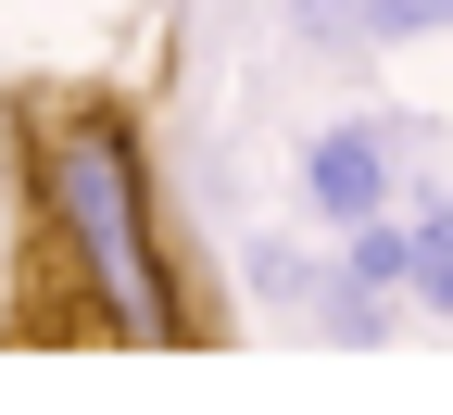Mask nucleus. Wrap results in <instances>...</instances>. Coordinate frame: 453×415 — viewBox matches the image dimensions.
<instances>
[{
	"label": "nucleus",
	"mask_w": 453,
	"mask_h": 415,
	"mask_svg": "<svg viewBox=\"0 0 453 415\" xmlns=\"http://www.w3.org/2000/svg\"><path fill=\"white\" fill-rule=\"evenodd\" d=\"M26 202L50 227V252H64V277H76V327L139 340V352L189 340V303H177V277H164V227H151V164L127 139V113H101V101L38 113Z\"/></svg>",
	"instance_id": "f257e3e1"
},
{
	"label": "nucleus",
	"mask_w": 453,
	"mask_h": 415,
	"mask_svg": "<svg viewBox=\"0 0 453 415\" xmlns=\"http://www.w3.org/2000/svg\"><path fill=\"white\" fill-rule=\"evenodd\" d=\"M303 202L327 214V227H365V214H390V127H327L315 151H303Z\"/></svg>",
	"instance_id": "f03ea898"
},
{
	"label": "nucleus",
	"mask_w": 453,
	"mask_h": 415,
	"mask_svg": "<svg viewBox=\"0 0 453 415\" xmlns=\"http://www.w3.org/2000/svg\"><path fill=\"white\" fill-rule=\"evenodd\" d=\"M340 277H365L378 303H403V289H416V214H365V227H340Z\"/></svg>",
	"instance_id": "7ed1b4c3"
},
{
	"label": "nucleus",
	"mask_w": 453,
	"mask_h": 415,
	"mask_svg": "<svg viewBox=\"0 0 453 415\" xmlns=\"http://www.w3.org/2000/svg\"><path fill=\"white\" fill-rule=\"evenodd\" d=\"M416 303L453 315V202H416Z\"/></svg>",
	"instance_id": "20e7f679"
},
{
	"label": "nucleus",
	"mask_w": 453,
	"mask_h": 415,
	"mask_svg": "<svg viewBox=\"0 0 453 415\" xmlns=\"http://www.w3.org/2000/svg\"><path fill=\"white\" fill-rule=\"evenodd\" d=\"M290 26H303L315 50H378V26H365V0H290Z\"/></svg>",
	"instance_id": "39448f33"
},
{
	"label": "nucleus",
	"mask_w": 453,
	"mask_h": 415,
	"mask_svg": "<svg viewBox=\"0 0 453 415\" xmlns=\"http://www.w3.org/2000/svg\"><path fill=\"white\" fill-rule=\"evenodd\" d=\"M365 26H378V50H403V38H453V0H365Z\"/></svg>",
	"instance_id": "423d86ee"
},
{
	"label": "nucleus",
	"mask_w": 453,
	"mask_h": 415,
	"mask_svg": "<svg viewBox=\"0 0 453 415\" xmlns=\"http://www.w3.org/2000/svg\"><path fill=\"white\" fill-rule=\"evenodd\" d=\"M0 252H13V176H0Z\"/></svg>",
	"instance_id": "0eeeda50"
}]
</instances>
